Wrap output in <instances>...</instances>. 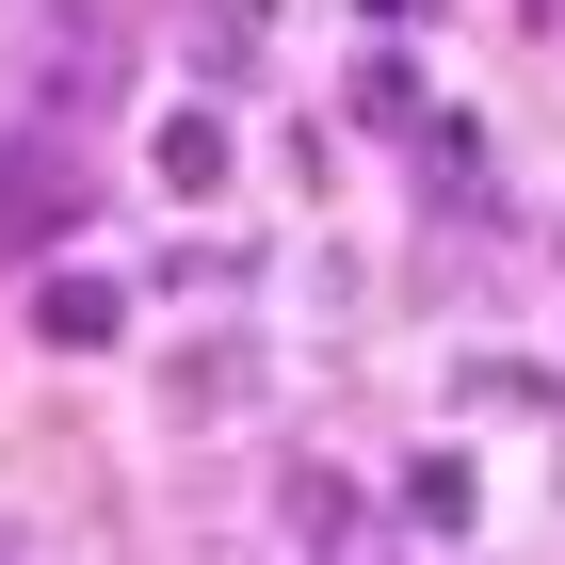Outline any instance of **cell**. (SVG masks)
Here are the masks:
<instances>
[{
    "label": "cell",
    "instance_id": "cell-1",
    "mask_svg": "<svg viewBox=\"0 0 565 565\" xmlns=\"http://www.w3.org/2000/svg\"><path fill=\"white\" fill-rule=\"evenodd\" d=\"M82 211H97V146L65 130V114H33V130L0 146V259H33V243H65Z\"/></svg>",
    "mask_w": 565,
    "mask_h": 565
},
{
    "label": "cell",
    "instance_id": "cell-2",
    "mask_svg": "<svg viewBox=\"0 0 565 565\" xmlns=\"http://www.w3.org/2000/svg\"><path fill=\"white\" fill-rule=\"evenodd\" d=\"M114 323H130V291H114V275H82V259H65V275L33 291V340H49V355H97Z\"/></svg>",
    "mask_w": 565,
    "mask_h": 565
},
{
    "label": "cell",
    "instance_id": "cell-3",
    "mask_svg": "<svg viewBox=\"0 0 565 565\" xmlns=\"http://www.w3.org/2000/svg\"><path fill=\"white\" fill-rule=\"evenodd\" d=\"M243 388H259V355H243V340H178V372H162V420H226Z\"/></svg>",
    "mask_w": 565,
    "mask_h": 565
},
{
    "label": "cell",
    "instance_id": "cell-4",
    "mask_svg": "<svg viewBox=\"0 0 565 565\" xmlns=\"http://www.w3.org/2000/svg\"><path fill=\"white\" fill-rule=\"evenodd\" d=\"M146 178H162V194H226V114H211V97H194V114H162Z\"/></svg>",
    "mask_w": 565,
    "mask_h": 565
},
{
    "label": "cell",
    "instance_id": "cell-5",
    "mask_svg": "<svg viewBox=\"0 0 565 565\" xmlns=\"http://www.w3.org/2000/svg\"><path fill=\"white\" fill-rule=\"evenodd\" d=\"M259 17H275V0H194V82H259Z\"/></svg>",
    "mask_w": 565,
    "mask_h": 565
},
{
    "label": "cell",
    "instance_id": "cell-6",
    "mask_svg": "<svg viewBox=\"0 0 565 565\" xmlns=\"http://www.w3.org/2000/svg\"><path fill=\"white\" fill-rule=\"evenodd\" d=\"M97 97H114V33L65 17V33H49V114H97Z\"/></svg>",
    "mask_w": 565,
    "mask_h": 565
},
{
    "label": "cell",
    "instance_id": "cell-7",
    "mask_svg": "<svg viewBox=\"0 0 565 565\" xmlns=\"http://www.w3.org/2000/svg\"><path fill=\"white\" fill-rule=\"evenodd\" d=\"M452 404H469V420H550V372H533V355H469V388H452Z\"/></svg>",
    "mask_w": 565,
    "mask_h": 565
},
{
    "label": "cell",
    "instance_id": "cell-8",
    "mask_svg": "<svg viewBox=\"0 0 565 565\" xmlns=\"http://www.w3.org/2000/svg\"><path fill=\"white\" fill-rule=\"evenodd\" d=\"M404 518H420V533H469V518H484L469 452H420V469H404Z\"/></svg>",
    "mask_w": 565,
    "mask_h": 565
},
{
    "label": "cell",
    "instance_id": "cell-9",
    "mask_svg": "<svg viewBox=\"0 0 565 565\" xmlns=\"http://www.w3.org/2000/svg\"><path fill=\"white\" fill-rule=\"evenodd\" d=\"M355 114H372V130H420V82H404V49H372V65H355Z\"/></svg>",
    "mask_w": 565,
    "mask_h": 565
},
{
    "label": "cell",
    "instance_id": "cell-10",
    "mask_svg": "<svg viewBox=\"0 0 565 565\" xmlns=\"http://www.w3.org/2000/svg\"><path fill=\"white\" fill-rule=\"evenodd\" d=\"M307 565H404V550H307Z\"/></svg>",
    "mask_w": 565,
    "mask_h": 565
},
{
    "label": "cell",
    "instance_id": "cell-11",
    "mask_svg": "<svg viewBox=\"0 0 565 565\" xmlns=\"http://www.w3.org/2000/svg\"><path fill=\"white\" fill-rule=\"evenodd\" d=\"M404 17H420V0H372V33H404Z\"/></svg>",
    "mask_w": 565,
    "mask_h": 565
},
{
    "label": "cell",
    "instance_id": "cell-12",
    "mask_svg": "<svg viewBox=\"0 0 565 565\" xmlns=\"http://www.w3.org/2000/svg\"><path fill=\"white\" fill-rule=\"evenodd\" d=\"M0 565H17V550H0Z\"/></svg>",
    "mask_w": 565,
    "mask_h": 565
}]
</instances>
